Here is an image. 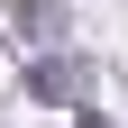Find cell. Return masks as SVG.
I'll return each mask as SVG.
<instances>
[{
	"mask_svg": "<svg viewBox=\"0 0 128 128\" xmlns=\"http://www.w3.org/2000/svg\"><path fill=\"white\" fill-rule=\"evenodd\" d=\"M28 101H82V64L73 55H37L28 64Z\"/></svg>",
	"mask_w": 128,
	"mask_h": 128,
	"instance_id": "obj_1",
	"label": "cell"
},
{
	"mask_svg": "<svg viewBox=\"0 0 128 128\" xmlns=\"http://www.w3.org/2000/svg\"><path fill=\"white\" fill-rule=\"evenodd\" d=\"M18 37H64V0H18Z\"/></svg>",
	"mask_w": 128,
	"mask_h": 128,
	"instance_id": "obj_2",
	"label": "cell"
},
{
	"mask_svg": "<svg viewBox=\"0 0 128 128\" xmlns=\"http://www.w3.org/2000/svg\"><path fill=\"white\" fill-rule=\"evenodd\" d=\"M82 128H110V119H101V110H82Z\"/></svg>",
	"mask_w": 128,
	"mask_h": 128,
	"instance_id": "obj_3",
	"label": "cell"
}]
</instances>
